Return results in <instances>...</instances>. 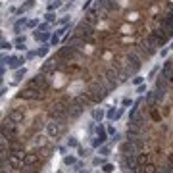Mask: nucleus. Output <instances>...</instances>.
Here are the masks:
<instances>
[{
  "label": "nucleus",
  "instance_id": "nucleus-1",
  "mask_svg": "<svg viewBox=\"0 0 173 173\" xmlns=\"http://www.w3.org/2000/svg\"><path fill=\"white\" fill-rule=\"evenodd\" d=\"M167 40H169V35H167V31H165V29H158V31L148 33L146 39H144V42H146L148 46H152V48H156V50L160 48V46H163Z\"/></svg>",
  "mask_w": 173,
  "mask_h": 173
},
{
  "label": "nucleus",
  "instance_id": "nucleus-2",
  "mask_svg": "<svg viewBox=\"0 0 173 173\" xmlns=\"http://www.w3.org/2000/svg\"><path fill=\"white\" fill-rule=\"evenodd\" d=\"M66 133V123L60 119H50L46 123V135L50 139H60V136Z\"/></svg>",
  "mask_w": 173,
  "mask_h": 173
},
{
  "label": "nucleus",
  "instance_id": "nucleus-3",
  "mask_svg": "<svg viewBox=\"0 0 173 173\" xmlns=\"http://www.w3.org/2000/svg\"><path fill=\"white\" fill-rule=\"evenodd\" d=\"M106 89H102V87H98V85H94V87H90L89 90H87V96H89V100L90 102H94V104H98V102H102V100L106 98Z\"/></svg>",
  "mask_w": 173,
  "mask_h": 173
},
{
  "label": "nucleus",
  "instance_id": "nucleus-4",
  "mask_svg": "<svg viewBox=\"0 0 173 173\" xmlns=\"http://www.w3.org/2000/svg\"><path fill=\"white\" fill-rule=\"evenodd\" d=\"M27 87H29V89H37V90H44V89H48L46 75H44V73H37L33 79H29V81H27Z\"/></svg>",
  "mask_w": 173,
  "mask_h": 173
},
{
  "label": "nucleus",
  "instance_id": "nucleus-5",
  "mask_svg": "<svg viewBox=\"0 0 173 173\" xmlns=\"http://www.w3.org/2000/svg\"><path fill=\"white\" fill-rule=\"evenodd\" d=\"M94 133H96V136L92 139V148H100V146H102V144L108 140V129L100 123V125H96Z\"/></svg>",
  "mask_w": 173,
  "mask_h": 173
},
{
  "label": "nucleus",
  "instance_id": "nucleus-6",
  "mask_svg": "<svg viewBox=\"0 0 173 173\" xmlns=\"http://www.w3.org/2000/svg\"><path fill=\"white\" fill-rule=\"evenodd\" d=\"M167 89H169V81L163 75H160L156 79V87H154V90L158 92V96H160V102L165 98V94H167Z\"/></svg>",
  "mask_w": 173,
  "mask_h": 173
},
{
  "label": "nucleus",
  "instance_id": "nucleus-7",
  "mask_svg": "<svg viewBox=\"0 0 173 173\" xmlns=\"http://www.w3.org/2000/svg\"><path fill=\"white\" fill-rule=\"evenodd\" d=\"M16 135V121H12L10 117H6L2 121V139H10V136Z\"/></svg>",
  "mask_w": 173,
  "mask_h": 173
},
{
  "label": "nucleus",
  "instance_id": "nucleus-8",
  "mask_svg": "<svg viewBox=\"0 0 173 173\" xmlns=\"http://www.w3.org/2000/svg\"><path fill=\"white\" fill-rule=\"evenodd\" d=\"M40 92L42 90H37V89H23V90H19L17 92V98L19 100H39L40 98Z\"/></svg>",
  "mask_w": 173,
  "mask_h": 173
},
{
  "label": "nucleus",
  "instance_id": "nucleus-9",
  "mask_svg": "<svg viewBox=\"0 0 173 173\" xmlns=\"http://www.w3.org/2000/svg\"><path fill=\"white\" fill-rule=\"evenodd\" d=\"M69 115V108H62V106H54L50 110V119H60V121H66Z\"/></svg>",
  "mask_w": 173,
  "mask_h": 173
},
{
  "label": "nucleus",
  "instance_id": "nucleus-10",
  "mask_svg": "<svg viewBox=\"0 0 173 173\" xmlns=\"http://www.w3.org/2000/svg\"><path fill=\"white\" fill-rule=\"evenodd\" d=\"M140 66H142V62H140V58L136 56L135 52L127 56V69H131V71H133V75H136V73H139Z\"/></svg>",
  "mask_w": 173,
  "mask_h": 173
},
{
  "label": "nucleus",
  "instance_id": "nucleus-11",
  "mask_svg": "<svg viewBox=\"0 0 173 173\" xmlns=\"http://www.w3.org/2000/svg\"><path fill=\"white\" fill-rule=\"evenodd\" d=\"M162 75L167 79L169 83H173V60H167L162 67Z\"/></svg>",
  "mask_w": 173,
  "mask_h": 173
},
{
  "label": "nucleus",
  "instance_id": "nucleus-12",
  "mask_svg": "<svg viewBox=\"0 0 173 173\" xmlns=\"http://www.w3.org/2000/svg\"><path fill=\"white\" fill-rule=\"evenodd\" d=\"M33 39L37 42H46V40L52 39V35H50L48 31H39V29H35V31H33Z\"/></svg>",
  "mask_w": 173,
  "mask_h": 173
},
{
  "label": "nucleus",
  "instance_id": "nucleus-13",
  "mask_svg": "<svg viewBox=\"0 0 173 173\" xmlns=\"http://www.w3.org/2000/svg\"><path fill=\"white\" fill-rule=\"evenodd\" d=\"M35 6H37V0H25V2L17 8L16 13H17V16H21V13H25V12H29V10H33Z\"/></svg>",
  "mask_w": 173,
  "mask_h": 173
},
{
  "label": "nucleus",
  "instance_id": "nucleus-14",
  "mask_svg": "<svg viewBox=\"0 0 173 173\" xmlns=\"http://www.w3.org/2000/svg\"><path fill=\"white\" fill-rule=\"evenodd\" d=\"M135 142L133 140H127V142H123V144H121V154H123V156H131V154H135Z\"/></svg>",
  "mask_w": 173,
  "mask_h": 173
},
{
  "label": "nucleus",
  "instance_id": "nucleus-15",
  "mask_svg": "<svg viewBox=\"0 0 173 173\" xmlns=\"http://www.w3.org/2000/svg\"><path fill=\"white\" fill-rule=\"evenodd\" d=\"M144 121H146V119H144V115L136 112L133 117H129V125H133V127H139V129H140V127L144 125Z\"/></svg>",
  "mask_w": 173,
  "mask_h": 173
},
{
  "label": "nucleus",
  "instance_id": "nucleus-16",
  "mask_svg": "<svg viewBox=\"0 0 173 173\" xmlns=\"http://www.w3.org/2000/svg\"><path fill=\"white\" fill-rule=\"evenodd\" d=\"M39 163V156L37 154H25L23 158V167H33V165Z\"/></svg>",
  "mask_w": 173,
  "mask_h": 173
},
{
  "label": "nucleus",
  "instance_id": "nucleus-17",
  "mask_svg": "<svg viewBox=\"0 0 173 173\" xmlns=\"http://www.w3.org/2000/svg\"><path fill=\"white\" fill-rule=\"evenodd\" d=\"M23 62H25L23 56H12V60H10L8 66H10L12 69H19V67H23Z\"/></svg>",
  "mask_w": 173,
  "mask_h": 173
},
{
  "label": "nucleus",
  "instance_id": "nucleus-18",
  "mask_svg": "<svg viewBox=\"0 0 173 173\" xmlns=\"http://www.w3.org/2000/svg\"><path fill=\"white\" fill-rule=\"evenodd\" d=\"M8 117H10L12 121H16V123H21V121H23V117H25V113L21 112V110H12V112L8 113Z\"/></svg>",
  "mask_w": 173,
  "mask_h": 173
},
{
  "label": "nucleus",
  "instance_id": "nucleus-19",
  "mask_svg": "<svg viewBox=\"0 0 173 173\" xmlns=\"http://www.w3.org/2000/svg\"><path fill=\"white\" fill-rule=\"evenodd\" d=\"M90 115H92V119H94V121H102L106 112L102 110V108H94V110H90Z\"/></svg>",
  "mask_w": 173,
  "mask_h": 173
},
{
  "label": "nucleus",
  "instance_id": "nucleus-20",
  "mask_svg": "<svg viewBox=\"0 0 173 173\" xmlns=\"http://www.w3.org/2000/svg\"><path fill=\"white\" fill-rule=\"evenodd\" d=\"M25 27H27V19H25V17H19L16 23H13V31L19 35V33H21V29H25Z\"/></svg>",
  "mask_w": 173,
  "mask_h": 173
},
{
  "label": "nucleus",
  "instance_id": "nucleus-21",
  "mask_svg": "<svg viewBox=\"0 0 173 173\" xmlns=\"http://www.w3.org/2000/svg\"><path fill=\"white\" fill-rule=\"evenodd\" d=\"M13 44H16V48H19V50H25L27 48V39L21 37V35H17L16 40H13Z\"/></svg>",
  "mask_w": 173,
  "mask_h": 173
},
{
  "label": "nucleus",
  "instance_id": "nucleus-22",
  "mask_svg": "<svg viewBox=\"0 0 173 173\" xmlns=\"http://www.w3.org/2000/svg\"><path fill=\"white\" fill-rule=\"evenodd\" d=\"M27 75V69L25 67H19L16 69V73H13V83H19V81H23V77Z\"/></svg>",
  "mask_w": 173,
  "mask_h": 173
},
{
  "label": "nucleus",
  "instance_id": "nucleus-23",
  "mask_svg": "<svg viewBox=\"0 0 173 173\" xmlns=\"http://www.w3.org/2000/svg\"><path fill=\"white\" fill-rule=\"evenodd\" d=\"M62 6H63V0H54V2H48L46 12H56L58 8H62Z\"/></svg>",
  "mask_w": 173,
  "mask_h": 173
},
{
  "label": "nucleus",
  "instance_id": "nucleus-24",
  "mask_svg": "<svg viewBox=\"0 0 173 173\" xmlns=\"http://www.w3.org/2000/svg\"><path fill=\"white\" fill-rule=\"evenodd\" d=\"M71 29H73V25H63V27H60V29H58V31H56V35H58V37H62V35H66L67 31H71Z\"/></svg>",
  "mask_w": 173,
  "mask_h": 173
},
{
  "label": "nucleus",
  "instance_id": "nucleus-25",
  "mask_svg": "<svg viewBox=\"0 0 173 173\" xmlns=\"http://www.w3.org/2000/svg\"><path fill=\"white\" fill-rule=\"evenodd\" d=\"M148 162V154H139L136 156V165H146Z\"/></svg>",
  "mask_w": 173,
  "mask_h": 173
},
{
  "label": "nucleus",
  "instance_id": "nucleus-26",
  "mask_svg": "<svg viewBox=\"0 0 173 173\" xmlns=\"http://www.w3.org/2000/svg\"><path fill=\"white\" fill-rule=\"evenodd\" d=\"M67 148H79V140L75 136H69L67 139Z\"/></svg>",
  "mask_w": 173,
  "mask_h": 173
},
{
  "label": "nucleus",
  "instance_id": "nucleus-27",
  "mask_svg": "<svg viewBox=\"0 0 173 173\" xmlns=\"http://www.w3.org/2000/svg\"><path fill=\"white\" fill-rule=\"evenodd\" d=\"M77 163V160L73 156H63V165H75Z\"/></svg>",
  "mask_w": 173,
  "mask_h": 173
},
{
  "label": "nucleus",
  "instance_id": "nucleus-28",
  "mask_svg": "<svg viewBox=\"0 0 173 173\" xmlns=\"http://www.w3.org/2000/svg\"><path fill=\"white\" fill-rule=\"evenodd\" d=\"M142 173H158V171L152 163H146V165H142Z\"/></svg>",
  "mask_w": 173,
  "mask_h": 173
},
{
  "label": "nucleus",
  "instance_id": "nucleus-29",
  "mask_svg": "<svg viewBox=\"0 0 173 173\" xmlns=\"http://www.w3.org/2000/svg\"><path fill=\"white\" fill-rule=\"evenodd\" d=\"M46 54H48V46H46V44H44V46H40V48L37 50V56H39V58H44Z\"/></svg>",
  "mask_w": 173,
  "mask_h": 173
},
{
  "label": "nucleus",
  "instance_id": "nucleus-30",
  "mask_svg": "<svg viewBox=\"0 0 173 173\" xmlns=\"http://www.w3.org/2000/svg\"><path fill=\"white\" fill-rule=\"evenodd\" d=\"M77 152H79V158H87V156L90 154V150H89V148H81V146H79V148H77Z\"/></svg>",
  "mask_w": 173,
  "mask_h": 173
},
{
  "label": "nucleus",
  "instance_id": "nucleus-31",
  "mask_svg": "<svg viewBox=\"0 0 173 173\" xmlns=\"http://www.w3.org/2000/svg\"><path fill=\"white\" fill-rule=\"evenodd\" d=\"M35 144H37V146H46V139H44V136H37V139H35Z\"/></svg>",
  "mask_w": 173,
  "mask_h": 173
},
{
  "label": "nucleus",
  "instance_id": "nucleus-32",
  "mask_svg": "<svg viewBox=\"0 0 173 173\" xmlns=\"http://www.w3.org/2000/svg\"><path fill=\"white\" fill-rule=\"evenodd\" d=\"M37 27H39L37 19H27V29H37Z\"/></svg>",
  "mask_w": 173,
  "mask_h": 173
},
{
  "label": "nucleus",
  "instance_id": "nucleus-33",
  "mask_svg": "<svg viewBox=\"0 0 173 173\" xmlns=\"http://www.w3.org/2000/svg\"><path fill=\"white\" fill-rule=\"evenodd\" d=\"M106 115H108V119H113V121H115V115H117V110H113V108H110Z\"/></svg>",
  "mask_w": 173,
  "mask_h": 173
},
{
  "label": "nucleus",
  "instance_id": "nucleus-34",
  "mask_svg": "<svg viewBox=\"0 0 173 173\" xmlns=\"http://www.w3.org/2000/svg\"><path fill=\"white\" fill-rule=\"evenodd\" d=\"M50 44H52V46H58V44H60V37H58L56 33L52 35V39H50Z\"/></svg>",
  "mask_w": 173,
  "mask_h": 173
},
{
  "label": "nucleus",
  "instance_id": "nucleus-35",
  "mask_svg": "<svg viewBox=\"0 0 173 173\" xmlns=\"http://www.w3.org/2000/svg\"><path fill=\"white\" fill-rule=\"evenodd\" d=\"M142 81H144V77H140V75H135L133 77V85H136V87L142 85Z\"/></svg>",
  "mask_w": 173,
  "mask_h": 173
},
{
  "label": "nucleus",
  "instance_id": "nucleus-36",
  "mask_svg": "<svg viewBox=\"0 0 173 173\" xmlns=\"http://www.w3.org/2000/svg\"><path fill=\"white\" fill-rule=\"evenodd\" d=\"M44 19H46V21H56L54 12H46V13H44Z\"/></svg>",
  "mask_w": 173,
  "mask_h": 173
},
{
  "label": "nucleus",
  "instance_id": "nucleus-37",
  "mask_svg": "<svg viewBox=\"0 0 173 173\" xmlns=\"http://www.w3.org/2000/svg\"><path fill=\"white\" fill-rule=\"evenodd\" d=\"M102 169H104V173H112V171H113V165H112V163H104Z\"/></svg>",
  "mask_w": 173,
  "mask_h": 173
},
{
  "label": "nucleus",
  "instance_id": "nucleus-38",
  "mask_svg": "<svg viewBox=\"0 0 173 173\" xmlns=\"http://www.w3.org/2000/svg\"><path fill=\"white\" fill-rule=\"evenodd\" d=\"M100 154L108 156V154H110V146H104V144H102V146H100Z\"/></svg>",
  "mask_w": 173,
  "mask_h": 173
},
{
  "label": "nucleus",
  "instance_id": "nucleus-39",
  "mask_svg": "<svg viewBox=\"0 0 173 173\" xmlns=\"http://www.w3.org/2000/svg\"><path fill=\"white\" fill-rule=\"evenodd\" d=\"M158 71H160V66H154L152 69H150V75H148V77H150V79H152V77H154V75L158 73Z\"/></svg>",
  "mask_w": 173,
  "mask_h": 173
},
{
  "label": "nucleus",
  "instance_id": "nucleus-40",
  "mask_svg": "<svg viewBox=\"0 0 173 173\" xmlns=\"http://www.w3.org/2000/svg\"><path fill=\"white\" fill-rule=\"evenodd\" d=\"M37 29H39V31H48V29H50V25H48V23H40Z\"/></svg>",
  "mask_w": 173,
  "mask_h": 173
},
{
  "label": "nucleus",
  "instance_id": "nucleus-41",
  "mask_svg": "<svg viewBox=\"0 0 173 173\" xmlns=\"http://www.w3.org/2000/svg\"><path fill=\"white\" fill-rule=\"evenodd\" d=\"M10 48H12V44H10L8 40H4V39H2V50H10Z\"/></svg>",
  "mask_w": 173,
  "mask_h": 173
},
{
  "label": "nucleus",
  "instance_id": "nucleus-42",
  "mask_svg": "<svg viewBox=\"0 0 173 173\" xmlns=\"http://www.w3.org/2000/svg\"><path fill=\"white\" fill-rule=\"evenodd\" d=\"M121 104H123V108H127V106L133 104V100H131V98H123V102H121Z\"/></svg>",
  "mask_w": 173,
  "mask_h": 173
},
{
  "label": "nucleus",
  "instance_id": "nucleus-43",
  "mask_svg": "<svg viewBox=\"0 0 173 173\" xmlns=\"http://www.w3.org/2000/svg\"><path fill=\"white\" fill-rule=\"evenodd\" d=\"M92 163H94V165H100V163H102V165H104L106 162L102 160V158H94V160H92Z\"/></svg>",
  "mask_w": 173,
  "mask_h": 173
},
{
  "label": "nucleus",
  "instance_id": "nucleus-44",
  "mask_svg": "<svg viewBox=\"0 0 173 173\" xmlns=\"http://www.w3.org/2000/svg\"><path fill=\"white\" fill-rule=\"evenodd\" d=\"M144 90H146V85H139V87H136V92H144Z\"/></svg>",
  "mask_w": 173,
  "mask_h": 173
},
{
  "label": "nucleus",
  "instance_id": "nucleus-45",
  "mask_svg": "<svg viewBox=\"0 0 173 173\" xmlns=\"http://www.w3.org/2000/svg\"><path fill=\"white\" fill-rule=\"evenodd\" d=\"M160 56H162V58H165V56H167V48H163L162 52H160Z\"/></svg>",
  "mask_w": 173,
  "mask_h": 173
},
{
  "label": "nucleus",
  "instance_id": "nucleus-46",
  "mask_svg": "<svg viewBox=\"0 0 173 173\" xmlns=\"http://www.w3.org/2000/svg\"><path fill=\"white\" fill-rule=\"evenodd\" d=\"M169 163H171V165H173V154H171V156H169Z\"/></svg>",
  "mask_w": 173,
  "mask_h": 173
},
{
  "label": "nucleus",
  "instance_id": "nucleus-47",
  "mask_svg": "<svg viewBox=\"0 0 173 173\" xmlns=\"http://www.w3.org/2000/svg\"><path fill=\"white\" fill-rule=\"evenodd\" d=\"M77 173H90V171H77Z\"/></svg>",
  "mask_w": 173,
  "mask_h": 173
},
{
  "label": "nucleus",
  "instance_id": "nucleus-48",
  "mask_svg": "<svg viewBox=\"0 0 173 173\" xmlns=\"http://www.w3.org/2000/svg\"><path fill=\"white\" fill-rule=\"evenodd\" d=\"M67 2H69V4H73V2H75V0H67Z\"/></svg>",
  "mask_w": 173,
  "mask_h": 173
}]
</instances>
